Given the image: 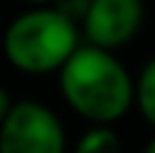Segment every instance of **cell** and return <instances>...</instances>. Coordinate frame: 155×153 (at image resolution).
<instances>
[{"label": "cell", "instance_id": "obj_3", "mask_svg": "<svg viewBox=\"0 0 155 153\" xmlns=\"http://www.w3.org/2000/svg\"><path fill=\"white\" fill-rule=\"evenodd\" d=\"M0 153H66L61 117L38 100L13 102L0 123Z\"/></svg>", "mask_w": 155, "mask_h": 153}, {"label": "cell", "instance_id": "obj_10", "mask_svg": "<svg viewBox=\"0 0 155 153\" xmlns=\"http://www.w3.org/2000/svg\"><path fill=\"white\" fill-rule=\"evenodd\" d=\"M143 153H155V135L145 143V151H143Z\"/></svg>", "mask_w": 155, "mask_h": 153}, {"label": "cell", "instance_id": "obj_8", "mask_svg": "<svg viewBox=\"0 0 155 153\" xmlns=\"http://www.w3.org/2000/svg\"><path fill=\"white\" fill-rule=\"evenodd\" d=\"M10 107H13V97L8 94V89L0 84V123L5 120V115H8V110H10Z\"/></svg>", "mask_w": 155, "mask_h": 153}, {"label": "cell", "instance_id": "obj_9", "mask_svg": "<svg viewBox=\"0 0 155 153\" xmlns=\"http://www.w3.org/2000/svg\"><path fill=\"white\" fill-rule=\"evenodd\" d=\"M23 3H28V5H33V8H36V5H51L54 0H23Z\"/></svg>", "mask_w": 155, "mask_h": 153}, {"label": "cell", "instance_id": "obj_5", "mask_svg": "<svg viewBox=\"0 0 155 153\" xmlns=\"http://www.w3.org/2000/svg\"><path fill=\"white\" fill-rule=\"evenodd\" d=\"M71 153H125V145L112 125H92L81 133Z\"/></svg>", "mask_w": 155, "mask_h": 153}, {"label": "cell", "instance_id": "obj_1", "mask_svg": "<svg viewBox=\"0 0 155 153\" xmlns=\"http://www.w3.org/2000/svg\"><path fill=\"white\" fill-rule=\"evenodd\" d=\"M56 74L64 102L92 125H112L132 110L135 76L114 51L79 43Z\"/></svg>", "mask_w": 155, "mask_h": 153}, {"label": "cell", "instance_id": "obj_6", "mask_svg": "<svg viewBox=\"0 0 155 153\" xmlns=\"http://www.w3.org/2000/svg\"><path fill=\"white\" fill-rule=\"evenodd\" d=\"M132 107H137L143 120L155 127V56L147 59L143 64V69H140V74L135 76V102H132Z\"/></svg>", "mask_w": 155, "mask_h": 153}, {"label": "cell", "instance_id": "obj_2", "mask_svg": "<svg viewBox=\"0 0 155 153\" xmlns=\"http://www.w3.org/2000/svg\"><path fill=\"white\" fill-rule=\"evenodd\" d=\"M79 25L51 5L15 15L3 33V54L13 69L31 76L56 74L79 46Z\"/></svg>", "mask_w": 155, "mask_h": 153}, {"label": "cell", "instance_id": "obj_7", "mask_svg": "<svg viewBox=\"0 0 155 153\" xmlns=\"http://www.w3.org/2000/svg\"><path fill=\"white\" fill-rule=\"evenodd\" d=\"M89 3H92V0H54L51 8H56L61 15H66L69 21L81 25L84 15H87V10H89Z\"/></svg>", "mask_w": 155, "mask_h": 153}, {"label": "cell", "instance_id": "obj_4", "mask_svg": "<svg viewBox=\"0 0 155 153\" xmlns=\"http://www.w3.org/2000/svg\"><path fill=\"white\" fill-rule=\"evenodd\" d=\"M145 23L143 0H92L81 21L87 43L107 51H120L140 33Z\"/></svg>", "mask_w": 155, "mask_h": 153}]
</instances>
